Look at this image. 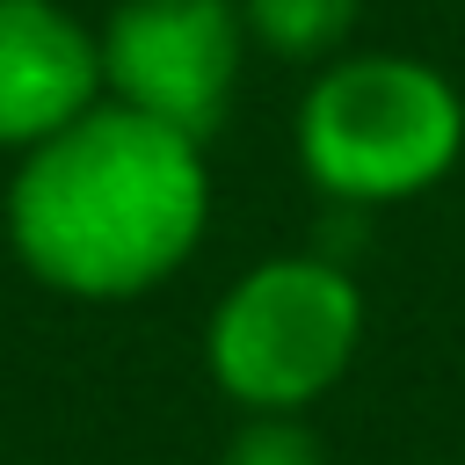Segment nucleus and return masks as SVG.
<instances>
[{
  "instance_id": "5",
  "label": "nucleus",
  "mask_w": 465,
  "mask_h": 465,
  "mask_svg": "<svg viewBox=\"0 0 465 465\" xmlns=\"http://www.w3.org/2000/svg\"><path fill=\"white\" fill-rule=\"evenodd\" d=\"M102 102V44L58 0H0V145L29 153Z\"/></svg>"
},
{
  "instance_id": "2",
  "label": "nucleus",
  "mask_w": 465,
  "mask_h": 465,
  "mask_svg": "<svg viewBox=\"0 0 465 465\" xmlns=\"http://www.w3.org/2000/svg\"><path fill=\"white\" fill-rule=\"evenodd\" d=\"M458 153H465L458 87L400 51L334 58L298 116V160L341 211L421 196L458 167Z\"/></svg>"
},
{
  "instance_id": "1",
  "label": "nucleus",
  "mask_w": 465,
  "mask_h": 465,
  "mask_svg": "<svg viewBox=\"0 0 465 465\" xmlns=\"http://www.w3.org/2000/svg\"><path fill=\"white\" fill-rule=\"evenodd\" d=\"M203 218V145L109 94L58 138L29 145L7 182V240L22 269L87 305L167 283L196 254Z\"/></svg>"
},
{
  "instance_id": "4",
  "label": "nucleus",
  "mask_w": 465,
  "mask_h": 465,
  "mask_svg": "<svg viewBox=\"0 0 465 465\" xmlns=\"http://www.w3.org/2000/svg\"><path fill=\"white\" fill-rule=\"evenodd\" d=\"M94 44L109 102L203 145L240 87L247 22L240 0H124Z\"/></svg>"
},
{
  "instance_id": "6",
  "label": "nucleus",
  "mask_w": 465,
  "mask_h": 465,
  "mask_svg": "<svg viewBox=\"0 0 465 465\" xmlns=\"http://www.w3.org/2000/svg\"><path fill=\"white\" fill-rule=\"evenodd\" d=\"M240 22L276 58H327L356 29V0H240Z\"/></svg>"
},
{
  "instance_id": "3",
  "label": "nucleus",
  "mask_w": 465,
  "mask_h": 465,
  "mask_svg": "<svg viewBox=\"0 0 465 465\" xmlns=\"http://www.w3.org/2000/svg\"><path fill=\"white\" fill-rule=\"evenodd\" d=\"M363 341V298L327 254H276L247 269L203 327L211 385L247 414L312 407Z\"/></svg>"
},
{
  "instance_id": "7",
  "label": "nucleus",
  "mask_w": 465,
  "mask_h": 465,
  "mask_svg": "<svg viewBox=\"0 0 465 465\" xmlns=\"http://www.w3.org/2000/svg\"><path fill=\"white\" fill-rule=\"evenodd\" d=\"M218 465H327V450L298 414H247Z\"/></svg>"
}]
</instances>
